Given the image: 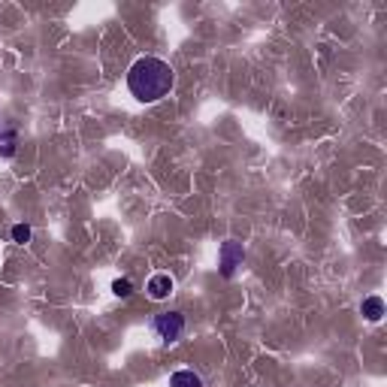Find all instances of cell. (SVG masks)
I'll list each match as a JSON object with an SVG mask.
<instances>
[{"label":"cell","mask_w":387,"mask_h":387,"mask_svg":"<svg viewBox=\"0 0 387 387\" xmlns=\"http://www.w3.org/2000/svg\"><path fill=\"white\" fill-rule=\"evenodd\" d=\"M12 242H19V245L30 242V227L28 224H15L12 227Z\"/></svg>","instance_id":"9"},{"label":"cell","mask_w":387,"mask_h":387,"mask_svg":"<svg viewBox=\"0 0 387 387\" xmlns=\"http://www.w3.org/2000/svg\"><path fill=\"white\" fill-rule=\"evenodd\" d=\"M15 145H19V136H15V130H0V158H12Z\"/></svg>","instance_id":"7"},{"label":"cell","mask_w":387,"mask_h":387,"mask_svg":"<svg viewBox=\"0 0 387 387\" xmlns=\"http://www.w3.org/2000/svg\"><path fill=\"white\" fill-rule=\"evenodd\" d=\"M112 294L115 296H130V294H134V282H130V278H115V282H112Z\"/></svg>","instance_id":"8"},{"label":"cell","mask_w":387,"mask_h":387,"mask_svg":"<svg viewBox=\"0 0 387 387\" xmlns=\"http://www.w3.org/2000/svg\"><path fill=\"white\" fill-rule=\"evenodd\" d=\"M172 287H176V282H172L170 273H158L145 282V291H148L152 300H167V296L172 294Z\"/></svg>","instance_id":"4"},{"label":"cell","mask_w":387,"mask_h":387,"mask_svg":"<svg viewBox=\"0 0 387 387\" xmlns=\"http://www.w3.org/2000/svg\"><path fill=\"white\" fill-rule=\"evenodd\" d=\"M172 82H176V76H172V67L167 61L152 57V55L134 61V67L127 70V88H130V94H134L139 103H158V100H163V97L170 94Z\"/></svg>","instance_id":"1"},{"label":"cell","mask_w":387,"mask_h":387,"mask_svg":"<svg viewBox=\"0 0 387 387\" xmlns=\"http://www.w3.org/2000/svg\"><path fill=\"white\" fill-rule=\"evenodd\" d=\"M242 260H245L242 242L227 240L224 245H221V251H218V269H221V276H224V278H233L236 267H242Z\"/></svg>","instance_id":"3"},{"label":"cell","mask_w":387,"mask_h":387,"mask_svg":"<svg viewBox=\"0 0 387 387\" xmlns=\"http://www.w3.org/2000/svg\"><path fill=\"white\" fill-rule=\"evenodd\" d=\"M360 312H363L366 321H372V324H375V321L384 318V300H381V296H366V300L360 303Z\"/></svg>","instance_id":"5"},{"label":"cell","mask_w":387,"mask_h":387,"mask_svg":"<svg viewBox=\"0 0 387 387\" xmlns=\"http://www.w3.org/2000/svg\"><path fill=\"white\" fill-rule=\"evenodd\" d=\"M152 330L167 345L179 342L185 336V315L182 312H161V315H154V321H152Z\"/></svg>","instance_id":"2"},{"label":"cell","mask_w":387,"mask_h":387,"mask_svg":"<svg viewBox=\"0 0 387 387\" xmlns=\"http://www.w3.org/2000/svg\"><path fill=\"white\" fill-rule=\"evenodd\" d=\"M170 387H203V378L194 369H179L170 375Z\"/></svg>","instance_id":"6"}]
</instances>
